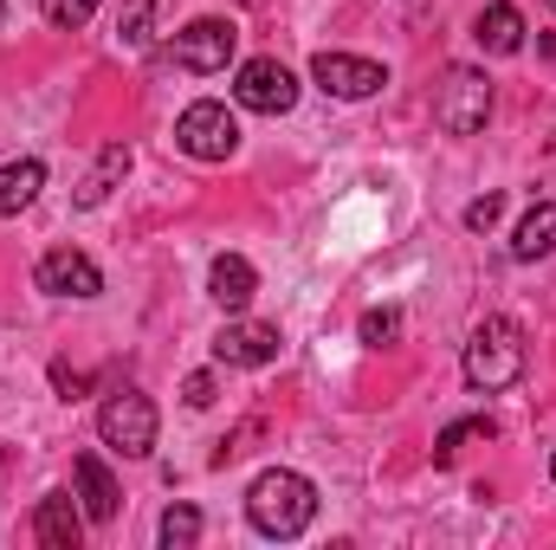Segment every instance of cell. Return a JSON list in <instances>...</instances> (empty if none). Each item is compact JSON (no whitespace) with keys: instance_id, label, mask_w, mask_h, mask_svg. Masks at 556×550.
<instances>
[{"instance_id":"6da1fadb","label":"cell","mask_w":556,"mask_h":550,"mask_svg":"<svg viewBox=\"0 0 556 550\" xmlns=\"http://www.w3.org/2000/svg\"><path fill=\"white\" fill-rule=\"evenodd\" d=\"M247 518H253L260 538H298V532L317 518V486H311L304 473H291V466H273V473L253 479Z\"/></svg>"},{"instance_id":"7a4b0ae2","label":"cell","mask_w":556,"mask_h":550,"mask_svg":"<svg viewBox=\"0 0 556 550\" xmlns=\"http://www.w3.org/2000/svg\"><path fill=\"white\" fill-rule=\"evenodd\" d=\"M518 376H525V330H518V317H498V311L479 317L472 337H466V383L479 396H498Z\"/></svg>"},{"instance_id":"3957f363","label":"cell","mask_w":556,"mask_h":550,"mask_svg":"<svg viewBox=\"0 0 556 550\" xmlns=\"http://www.w3.org/2000/svg\"><path fill=\"white\" fill-rule=\"evenodd\" d=\"M485 117H492V78L479 65H453L446 85H440V98H433V124L446 137H479Z\"/></svg>"},{"instance_id":"277c9868","label":"cell","mask_w":556,"mask_h":550,"mask_svg":"<svg viewBox=\"0 0 556 550\" xmlns=\"http://www.w3.org/2000/svg\"><path fill=\"white\" fill-rule=\"evenodd\" d=\"M155 402L142 396V389H117V396H104V409H98V434H104V447L111 453H124V460H149L155 453Z\"/></svg>"},{"instance_id":"5b68a950","label":"cell","mask_w":556,"mask_h":550,"mask_svg":"<svg viewBox=\"0 0 556 550\" xmlns=\"http://www.w3.org/2000/svg\"><path fill=\"white\" fill-rule=\"evenodd\" d=\"M175 149L194 155V162H227V155L240 149V124H233V111L214 104V98L188 104V111L175 117Z\"/></svg>"},{"instance_id":"8992f818","label":"cell","mask_w":556,"mask_h":550,"mask_svg":"<svg viewBox=\"0 0 556 550\" xmlns=\"http://www.w3.org/2000/svg\"><path fill=\"white\" fill-rule=\"evenodd\" d=\"M311 85L324 98H337V104H363V98H376L389 85V72L376 59H356V52H317L311 59Z\"/></svg>"},{"instance_id":"52a82bcc","label":"cell","mask_w":556,"mask_h":550,"mask_svg":"<svg viewBox=\"0 0 556 550\" xmlns=\"http://www.w3.org/2000/svg\"><path fill=\"white\" fill-rule=\"evenodd\" d=\"M233 46H240V26H233V20H188V26L168 39V59H175L181 72H227Z\"/></svg>"},{"instance_id":"ba28073f","label":"cell","mask_w":556,"mask_h":550,"mask_svg":"<svg viewBox=\"0 0 556 550\" xmlns=\"http://www.w3.org/2000/svg\"><path fill=\"white\" fill-rule=\"evenodd\" d=\"M233 104H240V111H260V117H285V111L298 104L291 65H278V59H247L240 78H233Z\"/></svg>"},{"instance_id":"9c48e42d","label":"cell","mask_w":556,"mask_h":550,"mask_svg":"<svg viewBox=\"0 0 556 550\" xmlns=\"http://www.w3.org/2000/svg\"><path fill=\"white\" fill-rule=\"evenodd\" d=\"M33 278H39V291H52V298H98V291H104L98 260L78 253V247H52V253H39Z\"/></svg>"},{"instance_id":"30bf717a","label":"cell","mask_w":556,"mask_h":550,"mask_svg":"<svg viewBox=\"0 0 556 550\" xmlns=\"http://www.w3.org/2000/svg\"><path fill=\"white\" fill-rule=\"evenodd\" d=\"M214 363H227V370H266V363H278V324L233 317V324L214 337Z\"/></svg>"},{"instance_id":"8fae6325","label":"cell","mask_w":556,"mask_h":550,"mask_svg":"<svg viewBox=\"0 0 556 550\" xmlns=\"http://www.w3.org/2000/svg\"><path fill=\"white\" fill-rule=\"evenodd\" d=\"M33 538L46 550H78L85 538V505H72V492H46L33 512Z\"/></svg>"},{"instance_id":"7c38bea8","label":"cell","mask_w":556,"mask_h":550,"mask_svg":"<svg viewBox=\"0 0 556 550\" xmlns=\"http://www.w3.org/2000/svg\"><path fill=\"white\" fill-rule=\"evenodd\" d=\"M72 479H78V505H85V518H91V525H111V518H117V499H124L117 479H111V466H104L98 453H78V460H72Z\"/></svg>"},{"instance_id":"4fadbf2b","label":"cell","mask_w":556,"mask_h":550,"mask_svg":"<svg viewBox=\"0 0 556 550\" xmlns=\"http://www.w3.org/2000/svg\"><path fill=\"white\" fill-rule=\"evenodd\" d=\"M253 291H260V273H253V260H240V253H220L214 266H207V298L220 304V311H247L253 304Z\"/></svg>"},{"instance_id":"5bb4252c","label":"cell","mask_w":556,"mask_h":550,"mask_svg":"<svg viewBox=\"0 0 556 550\" xmlns=\"http://www.w3.org/2000/svg\"><path fill=\"white\" fill-rule=\"evenodd\" d=\"M472 39H479L492 59H511V52L525 46V13H518L511 0H492V7H479V20H472Z\"/></svg>"},{"instance_id":"9a60e30c","label":"cell","mask_w":556,"mask_h":550,"mask_svg":"<svg viewBox=\"0 0 556 550\" xmlns=\"http://www.w3.org/2000/svg\"><path fill=\"white\" fill-rule=\"evenodd\" d=\"M556 253V201H538L525 221H518V234H511V260H551Z\"/></svg>"},{"instance_id":"2e32d148","label":"cell","mask_w":556,"mask_h":550,"mask_svg":"<svg viewBox=\"0 0 556 550\" xmlns=\"http://www.w3.org/2000/svg\"><path fill=\"white\" fill-rule=\"evenodd\" d=\"M124 175H130V149H124V142H104V155H98V162H91V175L78 182V208H104V201H111V188H117Z\"/></svg>"},{"instance_id":"e0dca14e","label":"cell","mask_w":556,"mask_h":550,"mask_svg":"<svg viewBox=\"0 0 556 550\" xmlns=\"http://www.w3.org/2000/svg\"><path fill=\"white\" fill-rule=\"evenodd\" d=\"M39 188H46V162H39V155H20V162H7V168H0V214H20V208H33V201H39Z\"/></svg>"},{"instance_id":"ac0fdd59","label":"cell","mask_w":556,"mask_h":550,"mask_svg":"<svg viewBox=\"0 0 556 550\" xmlns=\"http://www.w3.org/2000/svg\"><path fill=\"white\" fill-rule=\"evenodd\" d=\"M492 434H498V421H492V414H466V421H453V427L433 440V460L446 466V460H459V447H466V440H492Z\"/></svg>"},{"instance_id":"d6986e66","label":"cell","mask_w":556,"mask_h":550,"mask_svg":"<svg viewBox=\"0 0 556 550\" xmlns=\"http://www.w3.org/2000/svg\"><path fill=\"white\" fill-rule=\"evenodd\" d=\"M194 538H201V512H194V505H168V512H162V545L188 550Z\"/></svg>"},{"instance_id":"ffe728a7","label":"cell","mask_w":556,"mask_h":550,"mask_svg":"<svg viewBox=\"0 0 556 550\" xmlns=\"http://www.w3.org/2000/svg\"><path fill=\"white\" fill-rule=\"evenodd\" d=\"M39 13L59 26V33H78V26H91V13H98V0H39Z\"/></svg>"},{"instance_id":"44dd1931","label":"cell","mask_w":556,"mask_h":550,"mask_svg":"<svg viewBox=\"0 0 556 550\" xmlns=\"http://www.w3.org/2000/svg\"><path fill=\"white\" fill-rule=\"evenodd\" d=\"M149 13H155V0H124V13H117L124 46H149Z\"/></svg>"},{"instance_id":"7402d4cb","label":"cell","mask_w":556,"mask_h":550,"mask_svg":"<svg viewBox=\"0 0 556 550\" xmlns=\"http://www.w3.org/2000/svg\"><path fill=\"white\" fill-rule=\"evenodd\" d=\"M395 330H402V311H395V304H382V311H363V343H376V350H382Z\"/></svg>"},{"instance_id":"603a6c76","label":"cell","mask_w":556,"mask_h":550,"mask_svg":"<svg viewBox=\"0 0 556 550\" xmlns=\"http://www.w3.org/2000/svg\"><path fill=\"white\" fill-rule=\"evenodd\" d=\"M498 214H505V195H479V201L466 208V227H472V234H485Z\"/></svg>"},{"instance_id":"cb8c5ba5","label":"cell","mask_w":556,"mask_h":550,"mask_svg":"<svg viewBox=\"0 0 556 550\" xmlns=\"http://www.w3.org/2000/svg\"><path fill=\"white\" fill-rule=\"evenodd\" d=\"M52 383H59V396H65V402H78V396L91 389V376H85V370H72V363H52Z\"/></svg>"},{"instance_id":"d4e9b609","label":"cell","mask_w":556,"mask_h":550,"mask_svg":"<svg viewBox=\"0 0 556 550\" xmlns=\"http://www.w3.org/2000/svg\"><path fill=\"white\" fill-rule=\"evenodd\" d=\"M214 396H220V389H214V376H207V370L181 383V402H188V409H214Z\"/></svg>"},{"instance_id":"484cf974","label":"cell","mask_w":556,"mask_h":550,"mask_svg":"<svg viewBox=\"0 0 556 550\" xmlns=\"http://www.w3.org/2000/svg\"><path fill=\"white\" fill-rule=\"evenodd\" d=\"M551 479H556V460H551Z\"/></svg>"},{"instance_id":"4316f807","label":"cell","mask_w":556,"mask_h":550,"mask_svg":"<svg viewBox=\"0 0 556 550\" xmlns=\"http://www.w3.org/2000/svg\"><path fill=\"white\" fill-rule=\"evenodd\" d=\"M551 7H556V0H551Z\"/></svg>"}]
</instances>
